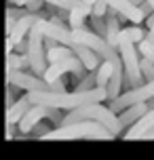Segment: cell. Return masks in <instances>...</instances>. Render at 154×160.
<instances>
[{
  "label": "cell",
  "instance_id": "1",
  "mask_svg": "<svg viewBox=\"0 0 154 160\" xmlns=\"http://www.w3.org/2000/svg\"><path fill=\"white\" fill-rule=\"evenodd\" d=\"M28 99L32 105H47V108H53V110H74V108H80V105L87 103H101L108 99V93L105 88H91V91H82V93H28Z\"/></svg>",
  "mask_w": 154,
  "mask_h": 160
},
{
  "label": "cell",
  "instance_id": "2",
  "mask_svg": "<svg viewBox=\"0 0 154 160\" xmlns=\"http://www.w3.org/2000/svg\"><path fill=\"white\" fill-rule=\"evenodd\" d=\"M42 139H114V135L95 120H78L42 133Z\"/></svg>",
  "mask_w": 154,
  "mask_h": 160
},
{
  "label": "cell",
  "instance_id": "3",
  "mask_svg": "<svg viewBox=\"0 0 154 160\" xmlns=\"http://www.w3.org/2000/svg\"><path fill=\"white\" fill-rule=\"evenodd\" d=\"M78 120H95L99 124H104L114 137H118L122 133L118 116L114 112H110L108 105H101V103H87V105H80V108H74L64 116L61 124H70V122H78Z\"/></svg>",
  "mask_w": 154,
  "mask_h": 160
},
{
  "label": "cell",
  "instance_id": "4",
  "mask_svg": "<svg viewBox=\"0 0 154 160\" xmlns=\"http://www.w3.org/2000/svg\"><path fill=\"white\" fill-rule=\"evenodd\" d=\"M118 57L122 61V70H125V78L129 82L131 88L144 84V76L139 72V53H137V47L131 44V42H118Z\"/></svg>",
  "mask_w": 154,
  "mask_h": 160
},
{
  "label": "cell",
  "instance_id": "5",
  "mask_svg": "<svg viewBox=\"0 0 154 160\" xmlns=\"http://www.w3.org/2000/svg\"><path fill=\"white\" fill-rule=\"evenodd\" d=\"M152 97H154V80H148V82H144V84H139V87H135V88H129L127 93H121L116 99L110 101L108 108H110V112L118 114V112H122L125 108H129V105H133V103H146Z\"/></svg>",
  "mask_w": 154,
  "mask_h": 160
},
{
  "label": "cell",
  "instance_id": "6",
  "mask_svg": "<svg viewBox=\"0 0 154 160\" xmlns=\"http://www.w3.org/2000/svg\"><path fill=\"white\" fill-rule=\"evenodd\" d=\"M42 42H44V36L38 34L32 28L30 34H28V42H25V48H28V63H30L32 74L40 76V78H42V74H44V70H47V59H44V47H42Z\"/></svg>",
  "mask_w": 154,
  "mask_h": 160
},
{
  "label": "cell",
  "instance_id": "7",
  "mask_svg": "<svg viewBox=\"0 0 154 160\" xmlns=\"http://www.w3.org/2000/svg\"><path fill=\"white\" fill-rule=\"evenodd\" d=\"M7 76L13 87H19L23 91H28V93H49V91H53V87L49 82L38 78L36 74H25L21 70H8Z\"/></svg>",
  "mask_w": 154,
  "mask_h": 160
},
{
  "label": "cell",
  "instance_id": "8",
  "mask_svg": "<svg viewBox=\"0 0 154 160\" xmlns=\"http://www.w3.org/2000/svg\"><path fill=\"white\" fill-rule=\"evenodd\" d=\"M85 65L78 61V57H70V59H64L59 63H49L47 70L42 74V80H47L49 84H53L55 80H59L64 74H76V76H85Z\"/></svg>",
  "mask_w": 154,
  "mask_h": 160
},
{
  "label": "cell",
  "instance_id": "9",
  "mask_svg": "<svg viewBox=\"0 0 154 160\" xmlns=\"http://www.w3.org/2000/svg\"><path fill=\"white\" fill-rule=\"evenodd\" d=\"M40 19L38 13H25L23 17H19L15 23L7 30L8 34V48H21L23 44V38L30 34V30L34 28V23Z\"/></svg>",
  "mask_w": 154,
  "mask_h": 160
},
{
  "label": "cell",
  "instance_id": "10",
  "mask_svg": "<svg viewBox=\"0 0 154 160\" xmlns=\"http://www.w3.org/2000/svg\"><path fill=\"white\" fill-rule=\"evenodd\" d=\"M47 116H55V110H53V108H47V105H32V108L21 116V120L17 122L19 133H30V131H32L42 118H47Z\"/></svg>",
  "mask_w": 154,
  "mask_h": 160
},
{
  "label": "cell",
  "instance_id": "11",
  "mask_svg": "<svg viewBox=\"0 0 154 160\" xmlns=\"http://www.w3.org/2000/svg\"><path fill=\"white\" fill-rule=\"evenodd\" d=\"M104 2L118 17H122V19H127V21H131V23H135V25H141L144 19H146V17L141 15V11L135 4H131L129 0H104Z\"/></svg>",
  "mask_w": 154,
  "mask_h": 160
},
{
  "label": "cell",
  "instance_id": "12",
  "mask_svg": "<svg viewBox=\"0 0 154 160\" xmlns=\"http://www.w3.org/2000/svg\"><path fill=\"white\" fill-rule=\"evenodd\" d=\"M152 127H154V108H150L133 127H129L125 131V139H141Z\"/></svg>",
  "mask_w": 154,
  "mask_h": 160
},
{
  "label": "cell",
  "instance_id": "13",
  "mask_svg": "<svg viewBox=\"0 0 154 160\" xmlns=\"http://www.w3.org/2000/svg\"><path fill=\"white\" fill-rule=\"evenodd\" d=\"M148 110H150L148 103H133V105H129V108H125L122 112L116 114V116H118V122H121V128L133 127V124H135V122H137Z\"/></svg>",
  "mask_w": 154,
  "mask_h": 160
},
{
  "label": "cell",
  "instance_id": "14",
  "mask_svg": "<svg viewBox=\"0 0 154 160\" xmlns=\"http://www.w3.org/2000/svg\"><path fill=\"white\" fill-rule=\"evenodd\" d=\"M70 48L74 51V55L78 57V61L85 65V70H87V72H95V70H97V65L101 63V59H99L91 48L85 47V44H78V42H76V44H72Z\"/></svg>",
  "mask_w": 154,
  "mask_h": 160
},
{
  "label": "cell",
  "instance_id": "15",
  "mask_svg": "<svg viewBox=\"0 0 154 160\" xmlns=\"http://www.w3.org/2000/svg\"><path fill=\"white\" fill-rule=\"evenodd\" d=\"M104 23H105L104 40L112 48H116L118 47V32H121V28H118V15L114 13L112 8H108V13H105V17H104Z\"/></svg>",
  "mask_w": 154,
  "mask_h": 160
},
{
  "label": "cell",
  "instance_id": "16",
  "mask_svg": "<svg viewBox=\"0 0 154 160\" xmlns=\"http://www.w3.org/2000/svg\"><path fill=\"white\" fill-rule=\"evenodd\" d=\"M49 40L51 47L44 51V59L49 61V63H59V61H64V59H70V57H76L74 55V51L70 47H65V44H59V42H55V40Z\"/></svg>",
  "mask_w": 154,
  "mask_h": 160
},
{
  "label": "cell",
  "instance_id": "17",
  "mask_svg": "<svg viewBox=\"0 0 154 160\" xmlns=\"http://www.w3.org/2000/svg\"><path fill=\"white\" fill-rule=\"evenodd\" d=\"M146 38V30L141 25H131V28H121L118 32V42H131V44H137Z\"/></svg>",
  "mask_w": 154,
  "mask_h": 160
},
{
  "label": "cell",
  "instance_id": "18",
  "mask_svg": "<svg viewBox=\"0 0 154 160\" xmlns=\"http://www.w3.org/2000/svg\"><path fill=\"white\" fill-rule=\"evenodd\" d=\"M91 17V7L89 4H82L78 8H72V11H68V23L72 30H80L85 28V19Z\"/></svg>",
  "mask_w": 154,
  "mask_h": 160
},
{
  "label": "cell",
  "instance_id": "19",
  "mask_svg": "<svg viewBox=\"0 0 154 160\" xmlns=\"http://www.w3.org/2000/svg\"><path fill=\"white\" fill-rule=\"evenodd\" d=\"M32 108V103H30V99L28 97H21L19 101H15V103L8 108V112H7V122L8 124H17L19 120H21V116H23L28 110Z\"/></svg>",
  "mask_w": 154,
  "mask_h": 160
},
{
  "label": "cell",
  "instance_id": "20",
  "mask_svg": "<svg viewBox=\"0 0 154 160\" xmlns=\"http://www.w3.org/2000/svg\"><path fill=\"white\" fill-rule=\"evenodd\" d=\"M112 72H114V65L110 61H101L97 65V70H95V87H99V88L108 87V82L112 78Z\"/></svg>",
  "mask_w": 154,
  "mask_h": 160
},
{
  "label": "cell",
  "instance_id": "21",
  "mask_svg": "<svg viewBox=\"0 0 154 160\" xmlns=\"http://www.w3.org/2000/svg\"><path fill=\"white\" fill-rule=\"evenodd\" d=\"M30 68L28 63V55H17V53H8V70H21Z\"/></svg>",
  "mask_w": 154,
  "mask_h": 160
},
{
  "label": "cell",
  "instance_id": "22",
  "mask_svg": "<svg viewBox=\"0 0 154 160\" xmlns=\"http://www.w3.org/2000/svg\"><path fill=\"white\" fill-rule=\"evenodd\" d=\"M40 2L51 4V7H55V8H65V11H72V8H78L85 4L80 0H40Z\"/></svg>",
  "mask_w": 154,
  "mask_h": 160
},
{
  "label": "cell",
  "instance_id": "23",
  "mask_svg": "<svg viewBox=\"0 0 154 160\" xmlns=\"http://www.w3.org/2000/svg\"><path fill=\"white\" fill-rule=\"evenodd\" d=\"M139 72L144 76V80H154V63L146 57H139Z\"/></svg>",
  "mask_w": 154,
  "mask_h": 160
},
{
  "label": "cell",
  "instance_id": "24",
  "mask_svg": "<svg viewBox=\"0 0 154 160\" xmlns=\"http://www.w3.org/2000/svg\"><path fill=\"white\" fill-rule=\"evenodd\" d=\"M137 53H139L141 57L150 59V61L154 63V44H152V42H148L146 38L141 40V42H137Z\"/></svg>",
  "mask_w": 154,
  "mask_h": 160
},
{
  "label": "cell",
  "instance_id": "25",
  "mask_svg": "<svg viewBox=\"0 0 154 160\" xmlns=\"http://www.w3.org/2000/svg\"><path fill=\"white\" fill-rule=\"evenodd\" d=\"M95 88V72H89V76H82L80 84L76 87V93H82V91H91Z\"/></svg>",
  "mask_w": 154,
  "mask_h": 160
},
{
  "label": "cell",
  "instance_id": "26",
  "mask_svg": "<svg viewBox=\"0 0 154 160\" xmlns=\"http://www.w3.org/2000/svg\"><path fill=\"white\" fill-rule=\"evenodd\" d=\"M105 13H108V4H105L104 0H95V2L91 4V15H95V17H105Z\"/></svg>",
  "mask_w": 154,
  "mask_h": 160
},
{
  "label": "cell",
  "instance_id": "27",
  "mask_svg": "<svg viewBox=\"0 0 154 160\" xmlns=\"http://www.w3.org/2000/svg\"><path fill=\"white\" fill-rule=\"evenodd\" d=\"M91 21H93V32L97 34V36H101L104 38V34H105V23H104V17H95V15H91Z\"/></svg>",
  "mask_w": 154,
  "mask_h": 160
},
{
  "label": "cell",
  "instance_id": "28",
  "mask_svg": "<svg viewBox=\"0 0 154 160\" xmlns=\"http://www.w3.org/2000/svg\"><path fill=\"white\" fill-rule=\"evenodd\" d=\"M146 19H148V32H146V40L154 44V13H152V15H148Z\"/></svg>",
  "mask_w": 154,
  "mask_h": 160
},
{
  "label": "cell",
  "instance_id": "29",
  "mask_svg": "<svg viewBox=\"0 0 154 160\" xmlns=\"http://www.w3.org/2000/svg\"><path fill=\"white\" fill-rule=\"evenodd\" d=\"M42 4H44V2H40V0H28V4H25V11H28V13H38V11H40L42 8Z\"/></svg>",
  "mask_w": 154,
  "mask_h": 160
},
{
  "label": "cell",
  "instance_id": "30",
  "mask_svg": "<svg viewBox=\"0 0 154 160\" xmlns=\"http://www.w3.org/2000/svg\"><path fill=\"white\" fill-rule=\"evenodd\" d=\"M137 8H139V11H141V15H144V17H148V15H152V13H154V11H152V7L148 4L146 0H144L141 4H137Z\"/></svg>",
  "mask_w": 154,
  "mask_h": 160
},
{
  "label": "cell",
  "instance_id": "31",
  "mask_svg": "<svg viewBox=\"0 0 154 160\" xmlns=\"http://www.w3.org/2000/svg\"><path fill=\"white\" fill-rule=\"evenodd\" d=\"M80 2H85V4H89V7H91V4H93L95 0H80Z\"/></svg>",
  "mask_w": 154,
  "mask_h": 160
},
{
  "label": "cell",
  "instance_id": "32",
  "mask_svg": "<svg viewBox=\"0 0 154 160\" xmlns=\"http://www.w3.org/2000/svg\"><path fill=\"white\" fill-rule=\"evenodd\" d=\"M148 4H150V7H152V11H154V0H146Z\"/></svg>",
  "mask_w": 154,
  "mask_h": 160
}]
</instances>
